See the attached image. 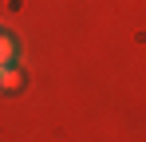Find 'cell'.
Instances as JSON below:
<instances>
[{"label": "cell", "mask_w": 146, "mask_h": 142, "mask_svg": "<svg viewBox=\"0 0 146 142\" xmlns=\"http://www.w3.org/2000/svg\"><path fill=\"white\" fill-rule=\"evenodd\" d=\"M24 87V71L16 67V63H8V67H0V95H12Z\"/></svg>", "instance_id": "1"}, {"label": "cell", "mask_w": 146, "mask_h": 142, "mask_svg": "<svg viewBox=\"0 0 146 142\" xmlns=\"http://www.w3.org/2000/svg\"><path fill=\"white\" fill-rule=\"evenodd\" d=\"M8 63H16V40L0 32V67H8Z\"/></svg>", "instance_id": "2"}]
</instances>
